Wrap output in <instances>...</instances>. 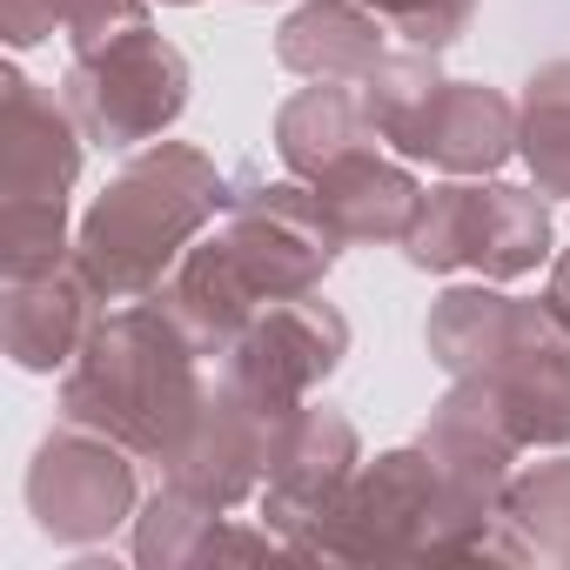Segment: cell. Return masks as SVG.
Segmentation results:
<instances>
[{
    "instance_id": "6",
    "label": "cell",
    "mask_w": 570,
    "mask_h": 570,
    "mask_svg": "<svg viewBox=\"0 0 570 570\" xmlns=\"http://www.w3.org/2000/svg\"><path fill=\"white\" fill-rule=\"evenodd\" d=\"M81 121L21 68L0 75V262L41 275L68 262V188L81 175Z\"/></svg>"
},
{
    "instance_id": "26",
    "label": "cell",
    "mask_w": 570,
    "mask_h": 570,
    "mask_svg": "<svg viewBox=\"0 0 570 570\" xmlns=\"http://www.w3.org/2000/svg\"><path fill=\"white\" fill-rule=\"evenodd\" d=\"M161 8H195V0H161Z\"/></svg>"
},
{
    "instance_id": "25",
    "label": "cell",
    "mask_w": 570,
    "mask_h": 570,
    "mask_svg": "<svg viewBox=\"0 0 570 570\" xmlns=\"http://www.w3.org/2000/svg\"><path fill=\"white\" fill-rule=\"evenodd\" d=\"M543 309H550V316L570 330V248L550 262V289H543Z\"/></svg>"
},
{
    "instance_id": "16",
    "label": "cell",
    "mask_w": 570,
    "mask_h": 570,
    "mask_svg": "<svg viewBox=\"0 0 570 570\" xmlns=\"http://www.w3.org/2000/svg\"><path fill=\"white\" fill-rule=\"evenodd\" d=\"M135 557L148 570H195V563H215V557H296V550L282 543L268 523L262 530H242L215 503H195L188 490L161 483L135 510Z\"/></svg>"
},
{
    "instance_id": "20",
    "label": "cell",
    "mask_w": 570,
    "mask_h": 570,
    "mask_svg": "<svg viewBox=\"0 0 570 570\" xmlns=\"http://www.w3.org/2000/svg\"><path fill=\"white\" fill-rule=\"evenodd\" d=\"M517 155L530 161L543 195L570 202V61H550L523 81L517 101Z\"/></svg>"
},
{
    "instance_id": "13",
    "label": "cell",
    "mask_w": 570,
    "mask_h": 570,
    "mask_svg": "<svg viewBox=\"0 0 570 570\" xmlns=\"http://www.w3.org/2000/svg\"><path fill=\"white\" fill-rule=\"evenodd\" d=\"M383 141L443 175H490L517 155V108L483 81H430L383 128Z\"/></svg>"
},
{
    "instance_id": "1",
    "label": "cell",
    "mask_w": 570,
    "mask_h": 570,
    "mask_svg": "<svg viewBox=\"0 0 570 570\" xmlns=\"http://www.w3.org/2000/svg\"><path fill=\"white\" fill-rule=\"evenodd\" d=\"M336 255H343V235L323 215L316 188L268 181L235 195L222 235H202L175 262V275L161 282V303L202 343V356H222L262 303L309 296Z\"/></svg>"
},
{
    "instance_id": "7",
    "label": "cell",
    "mask_w": 570,
    "mask_h": 570,
    "mask_svg": "<svg viewBox=\"0 0 570 570\" xmlns=\"http://www.w3.org/2000/svg\"><path fill=\"white\" fill-rule=\"evenodd\" d=\"M61 101L75 108L88 141L135 148V141H155L161 128L181 121V108H188V61H181V48H168L141 21V28H121V35L95 41V48H75Z\"/></svg>"
},
{
    "instance_id": "10",
    "label": "cell",
    "mask_w": 570,
    "mask_h": 570,
    "mask_svg": "<svg viewBox=\"0 0 570 570\" xmlns=\"http://www.w3.org/2000/svg\"><path fill=\"white\" fill-rule=\"evenodd\" d=\"M28 510L55 543H101L108 530L135 523L141 510L135 450L61 416V430H48L28 463Z\"/></svg>"
},
{
    "instance_id": "23",
    "label": "cell",
    "mask_w": 570,
    "mask_h": 570,
    "mask_svg": "<svg viewBox=\"0 0 570 570\" xmlns=\"http://www.w3.org/2000/svg\"><path fill=\"white\" fill-rule=\"evenodd\" d=\"M148 21V0H68V41L75 48H95V41H108V35H121V28H141Z\"/></svg>"
},
{
    "instance_id": "5",
    "label": "cell",
    "mask_w": 570,
    "mask_h": 570,
    "mask_svg": "<svg viewBox=\"0 0 570 570\" xmlns=\"http://www.w3.org/2000/svg\"><path fill=\"white\" fill-rule=\"evenodd\" d=\"M430 356L483 383L517 430L523 450H563L570 443V330L543 303H510L483 282L450 289L430 309Z\"/></svg>"
},
{
    "instance_id": "2",
    "label": "cell",
    "mask_w": 570,
    "mask_h": 570,
    "mask_svg": "<svg viewBox=\"0 0 570 570\" xmlns=\"http://www.w3.org/2000/svg\"><path fill=\"white\" fill-rule=\"evenodd\" d=\"M296 557L303 563H383V557H416V563L503 557V563H530L537 550L523 543V530L503 510L463 503L450 490V476L436 470V456L416 443V450H390L370 470H356L350 490L330 503V517L303 530Z\"/></svg>"
},
{
    "instance_id": "19",
    "label": "cell",
    "mask_w": 570,
    "mask_h": 570,
    "mask_svg": "<svg viewBox=\"0 0 570 570\" xmlns=\"http://www.w3.org/2000/svg\"><path fill=\"white\" fill-rule=\"evenodd\" d=\"M383 35L390 21L363 0H309V8L282 21L275 61L303 81H363L383 61Z\"/></svg>"
},
{
    "instance_id": "15",
    "label": "cell",
    "mask_w": 570,
    "mask_h": 570,
    "mask_svg": "<svg viewBox=\"0 0 570 570\" xmlns=\"http://www.w3.org/2000/svg\"><path fill=\"white\" fill-rule=\"evenodd\" d=\"M423 450L436 456V470L450 476V490L476 510H503V483H510V463L523 456L517 430L503 423L497 396L483 383H450V396L430 410L423 423Z\"/></svg>"
},
{
    "instance_id": "24",
    "label": "cell",
    "mask_w": 570,
    "mask_h": 570,
    "mask_svg": "<svg viewBox=\"0 0 570 570\" xmlns=\"http://www.w3.org/2000/svg\"><path fill=\"white\" fill-rule=\"evenodd\" d=\"M55 28H68V0H0V35L14 48H35Z\"/></svg>"
},
{
    "instance_id": "11",
    "label": "cell",
    "mask_w": 570,
    "mask_h": 570,
    "mask_svg": "<svg viewBox=\"0 0 570 570\" xmlns=\"http://www.w3.org/2000/svg\"><path fill=\"white\" fill-rule=\"evenodd\" d=\"M356 463H363L356 423L330 403H303L275 436V463H268V483H262V523L296 550L303 530L323 523L330 503L350 490Z\"/></svg>"
},
{
    "instance_id": "14",
    "label": "cell",
    "mask_w": 570,
    "mask_h": 570,
    "mask_svg": "<svg viewBox=\"0 0 570 570\" xmlns=\"http://www.w3.org/2000/svg\"><path fill=\"white\" fill-rule=\"evenodd\" d=\"M101 289L81 275V262L68 255L61 268L41 275H8V309H0V336H8L14 370L28 376H55L81 356V343L101 323Z\"/></svg>"
},
{
    "instance_id": "17",
    "label": "cell",
    "mask_w": 570,
    "mask_h": 570,
    "mask_svg": "<svg viewBox=\"0 0 570 570\" xmlns=\"http://www.w3.org/2000/svg\"><path fill=\"white\" fill-rule=\"evenodd\" d=\"M376 141H383V128L370 121V101L356 81H316L296 101H282V115H275V155L296 181H316Z\"/></svg>"
},
{
    "instance_id": "8",
    "label": "cell",
    "mask_w": 570,
    "mask_h": 570,
    "mask_svg": "<svg viewBox=\"0 0 570 570\" xmlns=\"http://www.w3.org/2000/svg\"><path fill=\"white\" fill-rule=\"evenodd\" d=\"M416 268H476L483 282H517L550 255V202L543 188H503V181H443L423 195V215L410 228Z\"/></svg>"
},
{
    "instance_id": "4",
    "label": "cell",
    "mask_w": 570,
    "mask_h": 570,
    "mask_svg": "<svg viewBox=\"0 0 570 570\" xmlns=\"http://www.w3.org/2000/svg\"><path fill=\"white\" fill-rule=\"evenodd\" d=\"M228 175L202 148L155 141L95 195L75 235V262L101 289V303H141L161 289V275H175L202 228L228 215Z\"/></svg>"
},
{
    "instance_id": "12",
    "label": "cell",
    "mask_w": 570,
    "mask_h": 570,
    "mask_svg": "<svg viewBox=\"0 0 570 570\" xmlns=\"http://www.w3.org/2000/svg\"><path fill=\"white\" fill-rule=\"evenodd\" d=\"M296 416V410H289ZM289 416H268L255 410L248 396H235L222 376L208 383V403L195 416V430L181 436V450L168 456V483L188 490L195 503H215V510H235L242 497H262L268 483V463H275V436Z\"/></svg>"
},
{
    "instance_id": "21",
    "label": "cell",
    "mask_w": 570,
    "mask_h": 570,
    "mask_svg": "<svg viewBox=\"0 0 570 570\" xmlns=\"http://www.w3.org/2000/svg\"><path fill=\"white\" fill-rule=\"evenodd\" d=\"M503 517L523 530V543L550 563H570V456L537 463L503 483Z\"/></svg>"
},
{
    "instance_id": "18",
    "label": "cell",
    "mask_w": 570,
    "mask_h": 570,
    "mask_svg": "<svg viewBox=\"0 0 570 570\" xmlns=\"http://www.w3.org/2000/svg\"><path fill=\"white\" fill-rule=\"evenodd\" d=\"M309 188H316V202H323V215L336 222L343 242H410V228H416V215H423L416 175H410L403 161H383L376 148L336 161V168L316 175Z\"/></svg>"
},
{
    "instance_id": "22",
    "label": "cell",
    "mask_w": 570,
    "mask_h": 570,
    "mask_svg": "<svg viewBox=\"0 0 570 570\" xmlns=\"http://www.w3.org/2000/svg\"><path fill=\"white\" fill-rule=\"evenodd\" d=\"M363 8H376V14L390 21V35H403L410 48L443 55L450 41H463L476 0H363Z\"/></svg>"
},
{
    "instance_id": "9",
    "label": "cell",
    "mask_w": 570,
    "mask_h": 570,
    "mask_svg": "<svg viewBox=\"0 0 570 570\" xmlns=\"http://www.w3.org/2000/svg\"><path fill=\"white\" fill-rule=\"evenodd\" d=\"M343 350H350L343 309H330L316 289L282 296V303H262L248 316V330L222 350V383L235 396H248L255 410H268V416H289L343 363Z\"/></svg>"
},
{
    "instance_id": "3",
    "label": "cell",
    "mask_w": 570,
    "mask_h": 570,
    "mask_svg": "<svg viewBox=\"0 0 570 570\" xmlns=\"http://www.w3.org/2000/svg\"><path fill=\"white\" fill-rule=\"evenodd\" d=\"M208 403L202 343L168 316V303H128L95 323L61 383V416L88 423L135 456H175Z\"/></svg>"
}]
</instances>
